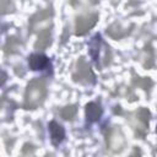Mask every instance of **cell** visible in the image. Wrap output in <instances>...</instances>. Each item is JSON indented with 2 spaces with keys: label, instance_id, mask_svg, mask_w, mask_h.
Here are the masks:
<instances>
[{
  "label": "cell",
  "instance_id": "cell-14",
  "mask_svg": "<svg viewBox=\"0 0 157 157\" xmlns=\"http://www.w3.org/2000/svg\"><path fill=\"white\" fill-rule=\"evenodd\" d=\"M18 47H20V43L17 42V39L11 37V38L7 39V42H6L5 47H4V50H5V53H9V52L10 53H15L18 49Z\"/></svg>",
  "mask_w": 157,
  "mask_h": 157
},
{
  "label": "cell",
  "instance_id": "cell-13",
  "mask_svg": "<svg viewBox=\"0 0 157 157\" xmlns=\"http://www.w3.org/2000/svg\"><path fill=\"white\" fill-rule=\"evenodd\" d=\"M98 0H71V5L75 9H87L97 4Z\"/></svg>",
  "mask_w": 157,
  "mask_h": 157
},
{
  "label": "cell",
  "instance_id": "cell-2",
  "mask_svg": "<svg viewBox=\"0 0 157 157\" xmlns=\"http://www.w3.org/2000/svg\"><path fill=\"white\" fill-rule=\"evenodd\" d=\"M107 147L113 152H120L125 146V139L119 126H112L105 134Z\"/></svg>",
  "mask_w": 157,
  "mask_h": 157
},
{
  "label": "cell",
  "instance_id": "cell-7",
  "mask_svg": "<svg viewBox=\"0 0 157 157\" xmlns=\"http://www.w3.org/2000/svg\"><path fill=\"white\" fill-rule=\"evenodd\" d=\"M49 131H50V139H52L53 145L56 146V145H59L64 140L65 131H64V128L59 123L50 121L49 123Z\"/></svg>",
  "mask_w": 157,
  "mask_h": 157
},
{
  "label": "cell",
  "instance_id": "cell-11",
  "mask_svg": "<svg viewBox=\"0 0 157 157\" xmlns=\"http://www.w3.org/2000/svg\"><path fill=\"white\" fill-rule=\"evenodd\" d=\"M129 31L126 28H123L120 25H112L110 27L107 28V34L110 36L114 39H119L121 37H124Z\"/></svg>",
  "mask_w": 157,
  "mask_h": 157
},
{
  "label": "cell",
  "instance_id": "cell-4",
  "mask_svg": "<svg viewBox=\"0 0 157 157\" xmlns=\"http://www.w3.org/2000/svg\"><path fill=\"white\" fill-rule=\"evenodd\" d=\"M148 118H150V112L146 108H140L132 114L131 123L137 135L144 136L146 134L148 126Z\"/></svg>",
  "mask_w": 157,
  "mask_h": 157
},
{
  "label": "cell",
  "instance_id": "cell-5",
  "mask_svg": "<svg viewBox=\"0 0 157 157\" xmlns=\"http://www.w3.org/2000/svg\"><path fill=\"white\" fill-rule=\"evenodd\" d=\"M98 20V15L96 12H91V13H86L82 16H78L76 18L75 22V32L78 36H82L85 33H87L97 22Z\"/></svg>",
  "mask_w": 157,
  "mask_h": 157
},
{
  "label": "cell",
  "instance_id": "cell-6",
  "mask_svg": "<svg viewBox=\"0 0 157 157\" xmlns=\"http://www.w3.org/2000/svg\"><path fill=\"white\" fill-rule=\"evenodd\" d=\"M52 17H53V9H45V10H42V11L37 12L36 15H33L29 20L31 32H34L37 28H39L40 25L49 22Z\"/></svg>",
  "mask_w": 157,
  "mask_h": 157
},
{
  "label": "cell",
  "instance_id": "cell-12",
  "mask_svg": "<svg viewBox=\"0 0 157 157\" xmlns=\"http://www.w3.org/2000/svg\"><path fill=\"white\" fill-rule=\"evenodd\" d=\"M76 112H77V107L74 105V104H71V105L64 107V108L60 110V115H61V118H64L65 120H71V119L75 118Z\"/></svg>",
  "mask_w": 157,
  "mask_h": 157
},
{
  "label": "cell",
  "instance_id": "cell-1",
  "mask_svg": "<svg viewBox=\"0 0 157 157\" xmlns=\"http://www.w3.org/2000/svg\"><path fill=\"white\" fill-rule=\"evenodd\" d=\"M47 96V83L43 78L32 80L26 88L23 108L25 109H34L40 105Z\"/></svg>",
  "mask_w": 157,
  "mask_h": 157
},
{
  "label": "cell",
  "instance_id": "cell-15",
  "mask_svg": "<svg viewBox=\"0 0 157 157\" xmlns=\"http://www.w3.org/2000/svg\"><path fill=\"white\" fill-rule=\"evenodd\" d=\"M0 5H1V10L2 12H7L10 9V0H0Z\"/></svg>",
  "mask_w": 157,
  "mask_h": 157
},
{
  "label": "cell",
  "instance_id": "cell-10",
  "mask_svg": "<svg viewBox=\"0 0 157 157\" xmlns=\"http://www.w3.org/2000/svg\"><path fill=\"white\" fill-rule=\"evenodd\" d=\"M49 64L47 56L42 55V54H32L28 59V65L32 70H42L44 67H47Z\"/></svg>",
  "mask_w": 157,
  "mask_h": 157
},
{
  "label": "cell",
  "instance_id": "cell-3",
  "mask_svg": "<svg viewBox=\"0 0 157 157\" xmlns=\"http://www.w3.org/2000/svg\"><path fill=\"white\" fill-rule=\"evenodd\" d=\"M74 81L80 82V83H93L94 82V74L92 72L90 65L86 63L83 58H80L76 64V70L72 75Z\"/></svg>",
  "mask_w": 157,
  "mask_h": 157
},
{
  "label": "cell",
  "instance_id": "cell-9",
  "mask_svg": "<svg viewBox=\"0 0 157 157\" xmlns=\"http://www.w3.org/2000/svg\"><path fill=\"white\" fill-rule=\"evenodd\" d=\"M52 42V33H50V29L49 28H44L39 32L38 34V39L37 42L34 43V48L37 50H43L45 49Z\"/></svg>",
  "mask_w": 157,
  "mask_h": 157
},
{
  "label": "cell",
  "instance_id": "cell-8",
  "mask_svg": "<svg viewBox=\"0 0 157 157\" xmlns=\"http://www.w3.org/2000/svg\"><path fill=\"white\" fill-rule=\"evenodd\" d=\"M102 113H103V109L101 104L96 102H90L86 105V117L90 121H97L102 117Z\"/></svg>",
  "mask_w": 157,
  "mask_h": 157
}]
</instances>
